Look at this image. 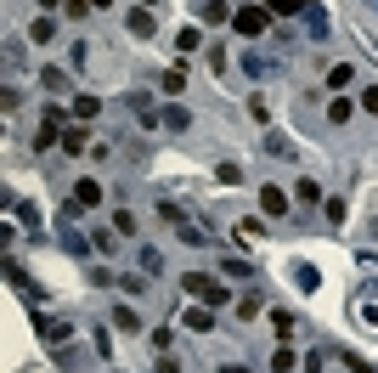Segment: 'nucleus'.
I'll return each mask as SVG.
<instances>
[{"mask_svg":"<svg viewBox=\"0 0 378 373\" xmlns=\"http://www.w3.org/2000/svg\"><path fill=\"white\" fill-rule=\"evenodd\" d=\"M237 317H243V322H254V317H260V300L243 295V300H237Z\"/></svg>","mask_w":378,"mask_h":373,"instance_id":"nucleus-23","label":"nucleus"},{"mask_svg":"<svg viewBox=\"0 0 378 373\" xmlns=\"http://www.w3.org/2000/svg\"><path fill=\"white\" fill-rule=\"evenodd\" d=\"M204 23H231V6L226 0H209V6H204Z\"/></svg>","mask_w":378,"mask_h":373,"instance_id":"nucleus-17","label":"nucleus"},{"mask_svg":"<svg viewBox=\"0 0 378 373\" xmlns=\"http://www.w3.org/2000/svg\"><path fill=\"white\" fill-rule=\"evenodd\" d=\"M34 334H40L46 345H63V339H68V322L51 317V311H40V317H34Z\"/></svg>","mask_w":378,"mask_h":373,"instance_id":"nucleus-2","label":"nucleus"},{"mask_svg":"<svg viewBox=\"0 0 378 373\" xmlns=\"http://www.w3.org/2000/svg\"><path fill=\"white\" fill-rule=\"evenodd\" d=\"M271 328H277V339H294V311H271Z\"/></svg>","mask_w":378,"mask_h":373,"instance_id":"nucleus-16","label":"nucleus"},{"mask_svg":"<svg viewBox=\"0 0 378 373\" xmlns=\"http://www.w3.org/2000/svg\"><path fill=\"white\" fill-rule=\"evenodd\" d=\"M327 85H333V91H339V85H350V68H345V63H333V68H327Z\"/></svg>","mask_w":378,"mask_h":373,"instance_id":"nucleus-29","label":"nucleus"},{"mask_svg":"<svg viewBox=\"0 0 378 373\" xmlns=\"http://www.w3.org/2000/svg\"><path fill=\"white\" fill-rule=\"evenodd\" d=\"M142 6H158V0H142Z\"/></svg>","mask_w":378,"mask_h":373,"instance_id":"nucleus-35","label":"nucleus"},{"mask_svg":"<svg viewBox=\"0 0 378 373\" xmlns=\"http://www.w3.org/2000/svg\"><path fill=\"white\" fill-rule=\"evenodd\" d=\"M96 113H102V102H96V96H74V119H79V125H85V119H96Z\"/></svg>","mask_w":378,"mask_h":373,"instance_id":"nucleus-12","label":"nucleus"},{"mask_svg":"<svg viewBox=\"0 0 378 373\" xmlns=\"http://www.w3.org/2000/svg\"><path fill=\"white\" fill-rule=\"evenodd\" d=\"M40 6H57V11H63V0H40Z\"/></svg>","mask_w":378,"mask_h":373,"instance_id":"nucleus-33","label":"nucleus"},{"mask_svg":"<svg viewBox=\"0 0 378 373\" xmlns=\"http://www.w3.org/2000/svg\"><path fill=\"white\" fill-rule=\"evenodd\" d=\"M113 232H119V237H130V232H136V215H130V210H119V215H113Z\"/></svg>","mask_w":378,"mask_h":373,"instance_id":"nucleus-25","label":"nucleus"},{"mask_svg":"<svg viewBox=\"0 0 378 373\" xmlns=\"http://www.w3.org/2000/svg\"><path fill=\"white\" fill-rule=\"evenodd\" d=\"M231 23H237V34H266V11H260V6H243V11H231Z\"/></svg>","mask_w":378,"mask_h":373,"instance_id":"nucleus-3","label":"nucleus"},{"mask_svg":"<svg viewBox=\"0 0 378 373\" xmlns=\"http://www.w3.org/2000/svg\"><path fill=\"white\" fill-rule=\"evenodd\" d=\"M221 373H248V368H243V362H221Z\"/></svg>","mask_w":378,"mask_h":373,"instance_id":"nucleus-32","label":"nucleus"},{"mask_svg":"<svg viewBox=\"0 0 378 373\" xmlns=\"http://www.w3.org/2000/svg\"><path fill=\"white\" fill-rule=\"evenodd\" d=\"M74 198L85 204V210H96V204H102V181H96V175H85V181H74Z\"/></svg>","mask_w":378,"mask_h":373,"instance_id":"nucleus-8","label":"nucleus"},{"mask_svg":"<svg viewBox=\"0 0 378 373\" xmlns=\"http://www.w3.org/2000/svg\"><path fill=\"white\" fill-rule=\"evenodd\" d=\"M237 237L248 243V237H266V221H237Z\"/></svg>","mask_w":378,"mask_h":373,"instance_id":"nucleus-27","label":"nucleus"},{"mask_svg":"<svg viewBox=\"0 0 378 373\" xmlns=\"http://www.w3.org/2000/svg\"><path fill=\"white\" fill-rule=\"evenodd\" d=\"M119 289H125V295H142V289H147V277H136V272H125V277H119Z\"/></svg>","mask_w":378,"mask_h":373,"instance_id":"nucleus-28","label":"nucleus"},{"mask_svg":"<svg viewBox=\"0 0 378 373\" xmlns=\"http://www.w3.org/2000/svg\"><path fill=\"white\" fill-rule=\"evenodd\" d=\"M215 181L221 187H243V164H215Z\"/></svg>","mask_w":378,"mask_h":373,"instance_id":"nucleus-13","label":"nucleus"},{"mask_svg":"<svg viewBox=\"0 0 378 373\" xmlns=\"http://www.w3.org/2000/svg\"><path fill=\"white\" fill-rule=\"evenodd\" d=\"M305 23H310V34H327V11H322V6H316V0H310V6H305Z\"/></svg>","mask_w":378,"mask_h":373,"instance_id":"nucleus-14","label":"nucleus"},{"mask_svg":"<svg viewBox=\"0 0 378 373\" xmlns=\"http://www.w3.org/2000/svg\"><path fill=\"white\" fill-rule=\"evenodd\" d=\"M63 11H68V17H85V11H96V6H90V0H63Z\"/></svg>","mask_w":378,"mask_h":373,"instance_id":"nucleus-30","label":"nucleus"},{"mask_svg":"<svg viewBox=\"0 0 378 373\" xmlns=\"http://www.w3.org/2000/svg\"><path fill=\"white\" fill-rule=\"evenodd\" d=\"M28 40H34V46L57 40V17H34V23H28Z\"/></svg>","mask_w":378,"mask_h":373,"instance_id":"nucleus-9","label":"nucleus"},{"mask_svg":"<svg viewBox=\"0 0 378 373\" xmlns=\"http://www.w3.org/2000/svg\"><path fill=\"white\" fill-rule=\"evenodd\" d=\"M294 198H300V204H316V198H322V187H316V181H294Z\"/></svg>","mask_w":378,"mask_h":373,"instance_id":"nucleus-21","label":"nucleus"},{"mask_svg":"<svg viewBox=\"0 0 378 373\" xmlns=\"http://www.w3.org/2000/svg\"><path fill=\"white\" fill-rule=\"evenodd\" d=\"M85 148H90L85 125H68V131H63V153H85Z\"/></svg>","mask_w":378,"mask_h":373,"instance_id":"nucleus-10","label":"nucleus"},{"mask_svg":"<svg viewBox=\"0 0 378 373\" xmlns=\"http://www.w3.org/2000/svg\"><path fill=\"white\" fill-rule=\"evenodd\" d=\"M158 85H164V96H181V91H187V74H181V68H164Z\"/></svg>","mask_w":378,"mask_h":373,"instance_id":"nucleus-11","label":"nucleus"},{"mask_svg":"<svg viewBox=\"0 0 378 373\" xmlns=\"http://www.w3.org/2000/svg\"><path fill=\"white\" fill-rule=\"evenodd\" d=\"M158 119H164V131H192V113H187L181 102H164V108H158Z\"/></svg>","mask_w":378,"mask_h":373,"instance_id":"nucleus-5","label":"nucleus"},{"mask_svg":"<svg viewBox=\"0 0 378 373\" xmlns=\"http://www.w3.org/2000/svg\"><path fill=\"white\" fill-rule=\"evenodd\" d=\"M90 6H113V0H90Z\"/></svg>","mask_w":378,"mask_h":373,"instance_id":"nucleus-34","label":"nucleus"},{"mask_svg":"<svg viewBox=\"0 0 378 373\" xmlns=\"http://www.w3.org/2000/svg\"><path fill=\"white\" fill-rule=\"evenodd\" d=\"M6 283H11V289H28V272H23L11 255H6Z\"/></svg>","mask_w":378,"mask_h":373,"instance_id":"nucleus-19","label":"nucleus"},{"mask_svg":"<svg viewBox=\"0 0 378 373\" xmlns=\"http://www.w3.org/2000/svg\"><path fill=\"white\" fill-rule=\"evenodd\" d=\"M181 322H187L192 334H209V328H215V305H204V300H198V305H192V311H187Z\"/></svg>","mask_w":378,"mask_h":373,"instance_id":"nucleus-7","label":"nucleus"},{"mask_svg":"<svg viewBox=\"0 0 378 373\" xmlns=\"http://www.w3.org/2000/svg\"><path fill=\"white\" fill-rule=\"evenodd\" d=\"M362 108H367V113H378V85H367V91H362Z\"/></svg>","mask_w":378,"mask_h":373,"instance_id":"nucleus-31","label":"nucleus"},{"mask_svg":"<svg viewBox=\"0 0 378 373\" xmlns=\"http://www.w3.org/2000/svg\"><path fill=\"white\" fill-rule=\"evenodd\" d=\"M373 237H378V221H373Z\"/></svg>","mask_w":378,"mask_h":373,"instance_id":"nucleus-36","label":"nucleus"},{"mask_svg":"<svg viewBox=\"0 0 378 373\" xmlns=\"http://www.w3.org/2000/svg\"><path fill=\"white\" fill-rule=\"evenodd\" d=\"M187 295L204 300V305H226V283L221 277H204V272H187Z\"/></svg>","mask_w":378,"mask_h":373,"instance_id":"nucleus-1","label":"nucleus"},{"mask_svg":"<svg viewBox=\"0 0 378 373\" xmlns=\"http://www.w3.org/2000/svg\"><path fill=\"white\" fill-rule=\"evenodd\" d=\"M266 11H271V17H294V11H305L300 0H266Z\"/></svg>","mask_w":378,"mask_h":373,"instance_id":"nucleus-20","label":"nucleus"},{"mask_svg":"<svg viewBox=\"0 0 378 373\" xmlns=\"http://www.w3.org/2000/svg\"><path fill=\"white\" fill-rule=\"evenodd\" d=\"M11 215H17L23 226H40V210H34V204H11Z\"/></svg>","mask_w":378,"mask_h":373,"instance_id":"nucleus-24","label":"nucleus"},{"mask_svg":"<svg viewBox=\"0 0 378 373\" xmlns=\"http://www.w3.org/2000/svg\"><path fill=\"white\" fill-rule=\"evenodd\" d=\"M125 29H130V34H136V40H147L152 29H158V17H152V6H136V11H130V17H125Z\"/></svg>","mask_w":378,"mask_h":373,"instance_id":"nucleus-4","label":"nucleus"},{"mask_svg":"<svg viewBox=\"0 0 378 373\" xmlns=\"http://www.w3.org/2000/svg\"><path fill=\"white\" fill-rule=\"evenodd\" d=\"M350 113H356V108H350V102H345V96H333V102H327V119H333V125H345V119H350Z\"/></svg>","mask_w":378,"mask_h":373,"instance_id":"nucleus-18","label":"nucleus"},{"mask_svg":"<svg viewBox=\"0 0 378 373\" xmlns=\"http://www.w3.org/2000/svg\"><path fill=\"white\" fill-rule=\"evenodd\" d=\"M40 85H46V91H68V74H63V68H46Z\"/></svg>","mask_w":378,"mask_h":373,"instance_id":"nucleus-22","label":"nucleus"},{"mask_svg":"<svg viewBox=\"0 0 378 373\" xmlns=\"http://www.w3.org/2000/svg\"><path fill=\"white\" fill-rule=\"evenodd\" d=\"M271 373H294V351H288V345H283V351L271 357Z\"/></svg>","mask_w":378,"mask_h":373,"instance_id":"nucleus-26","label":"nucleus"},{"mask_svg":"<svg viewBox=\"0 0 378 373\" xmlns=\"http://www.w3.org/2000/svg\"><path fill=\"white\" fill-rule=\"evenodd\" d=\"M260 210H266L271 221H277V215H288V193H283V187H260Z\"/></svg>","mask_w":378,"mask_h":373,"instance_id":"nucleus-6","label":"nucleus"},{"mask_svg":"<svg viewBox=\"0 0 378 373\" xmlns=\"http://www.w3.org/2000/svg\"><path fill=\"white\" fill-rule=\"evenodd\" d=\"M113 328H125V334H136V328H142V317H136L130 305H119V311H113Z\"/></svg>","mask_w":378,"mask_h":373,"instance_id":"nucleus-15","label":"nucleus"}]
</instances>
